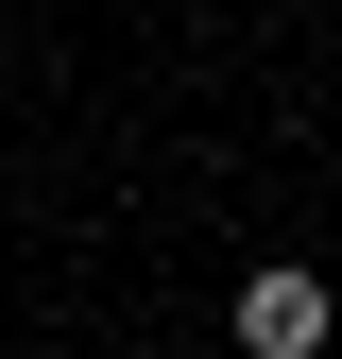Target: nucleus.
I'll use <instances>...</instances> for the list:
<instances>
[{
	"label": "nucleus",
	"instance_id": "nucleus-1",
	"mask_svg": "<svg viewBox=\"0 0 342 359\" xmlns=\"http://www.w3.org/2000/svg\"><path fill=\"white\" fill-rule=\"evenodd\" d=\"M325 342H342L325 274H291V257H274V274H240V359H325Z\"/></svg>",
	"mask_w": 342,
	"mask_h": 359
}]
</instances>
